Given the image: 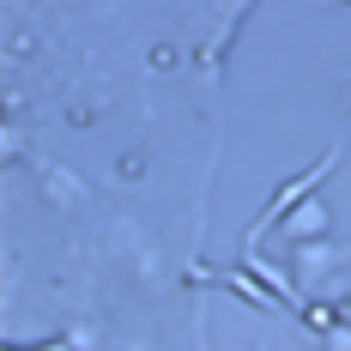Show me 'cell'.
I'll use <instances>...</instances> for the list:
<instances>
[{"label": "cell", "instance_id": "1", "mask_svg": "<svg viewBox=\"0 0 351 351\" xmlns=\"http://www.w3.org/2000/svg\"><path fill=\"white\" fill-rule=\"evenodd\" d=\"M333 170H339V152H321L315 164H303V170L291 176V182H279V188H273V200L261 206V218L248 224L243 248H261L267 237H273V230H279V218H285V212H297V206H303V200H309V194H315V188H321V182H327Z\"/></svg>", "mask_w": 351, "mask_h": 351}, {"label": "cell", "instance_id": "2", "mask_svg": "<svg viewBox=\"0 0 351 351\" xmlns=\"http://www.w3.org/2000/svg\"><path fill=\"white\" fill-rule=\"evenodd\" d=\"M321 237H333V206H327L321 194H309L297 212H285L279 230H273V243H285V248H297V243H321Z\"/></svg>", "mask_w": 351, "mask_h": 351}, {"label": "cell", "instance_id": "3", "mask_svg": "<svg viewBox=\"0 0 351 351\" xmlns=\"http://www.w3.org/2000/svg\"><path fill=\"white\" fill-rule=\"evenodd\" d=\"M291 267H297V285H303V291H321L339 267H351V254L321 237V243H297V248H291Z\"/></svg>", "mask_w": 351, "mask_h": 351}, {"label": "cell", "instance_id": "4", "mask_svg": "<svg viewBox=\"0 0 351 351\" xmlns=\"http://www.w3.org/2000/svg\"><path fill=\"white\" fill-rule=\"evenodd\" d=\"M243 267H248V273H254L261 285H267L273 297H279V303L291 309V315H303V285H297V273H285L279 261H267L261 248H243Z\"/></svg>", "mask_w": 351, "mask_h": 351}, {"label": "cell", "instance_id": "5", "mask_svg": "<svg viewBox=\"0 0 351 351\" xmlns=\"http://www.w3.org/2000/svg\"><path fill=\"white\" fill-rule=\"evenodd\" d=\"M218 285H224V291H237L248 309H261V315H291V309H285V303H279V297H273L261 279H254L248 267H230V273H218Z\"/></svg>", "mask_w": 351, "mask_h": 351}, {"label": "cell", "instance_id": "6", "mask_svg": "<svg viewBox=\"0 0 351 351\" xmlns=\"http://www.w3.org/2000/svg\"><path fill=\"white\" fill-rule=\"evenodd\" d=\"M297 321H303V333H309V339H321V333H327V327L339 321V303H327V297H309Z\"/></svg>", "mask_w": 351, "mask_h": 351}, {"label": "cell", "instance_id": "7", "mask_svg": "<svg viewBox=\"0 0 351 351\" xmlns=\"http://www.w3.org/2000/svg\"><path fill=\"white\" fill-rule=\"evenodd\" d=\"M315 351H351V321L339 315V321H333V327H327V333L315 339Z\"/></svg>", "mask_w": 351, "mask_h": 351}, {"label": "cell", "instance_id": "8", "mask_svg": "<svg viewBox=\"0 0 351 351\" xmlns=\"http://www.w3.org/2000/svg\"><path fill=\"white\" fill-rule=\"evenodd\" d=\"M339 315H346V321H351V297H346V303H339Z\"/></svg>", "mask_w": 351, "mask_h": 351}, {"label": "cell", "instance_id": "9", "mask_svg": "<svg viewBox=\"0 0 351 351\" xmlns=\"http://www.w3.org/2000/svg\"><path fill=\"white\" fill-rule=\"evenodd\" d=\"M346 104H351V85H346Z\"/></svg>", "mask_w": 351, "mask_h": 351}, {"label": "cell", "instance_id": "10", "mask_svg": "<svg viewBox=\"0 0 351 351\" xmlns=\"http://www.w3.org/2000/svg\"><path fill=\"white\" fill-rule=\"evenodd\" d=\"M346 254H351V243H346Z\"/></svg>", "mask_w": 351, "mask_h": 351}, {"label": "cell", "instance_id": "11", "mask_svg": "<svg viewBox=\"0 0 351 351\" xmlns=\"http://www.w3.org/2000/svg\"><path fill=\"white\" fill-rule=\"evenodd\" d=\"M254 351H261V346H254Z\"/></svg>", "mask_w": 351, "mask_h": 351}]
</instances>
